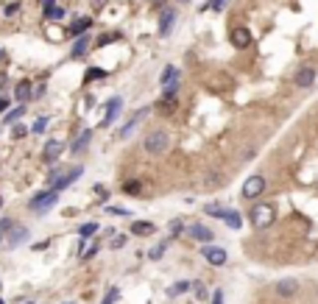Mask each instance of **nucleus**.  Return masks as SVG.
Wrapping results in <instances>:
<instances>
[{"mask_svg":"<svg viewBox=\"0 0 318 304\" xmlns=\"http://www.w3.org/2000/svg\"><path fill=\"white\" fill-rule=\"evenodd\" d=\"M90 22H92L90 17H81V20H76V22H73V28H70V31H73V34H84V31L90 28Z\"/></svg>","mask_w":318,"mask_h":304,"instance_id":"nucleus-20","label":"nucleus"},{"mask_svg":"<svg viewBox=\"0 0 318 304\" xmlns=\"http://www.w3.org/2000/svg\"><path fill=\"white\" fill-rule=\"evenodd\" d=\"M25 237H28V229H20V226H17L14 232H11V237H8V246H20Z\"/></svg>","mask_w":318,"mask_h":304,"instance_id":"nucleus-18","label":"nucleus"},{"mask_svg":"<svg viewBox=\"0 0 318 304\" xmlns=\"http://www.w3.org/2000/svg\"><path fill=\"white\" fill-rule=\"evenodd\" d=\"M45 126H48V117H39V120H36L34 126H31V131H34V134H42Z\"/></svg>","mask_w":318,"mask_h":304,"instance_id":"nucleus-27","label":"nucleus"},{"mask_svg":"<svg viewBox=\"0 0 318 304\" xmlns=\"http://www.w3.org/2000/svg\"><path fill=\"white\" fill-rule=\"evenodd\" d=\"M114 299H117V288H112L109 293H106V299H104V304H112Z\"/></svg>","mask_w":318,"mask_h":304,"instance_id":"nucleus-31","label":"nucleus"},{"mask_svg":"<svg viewBox=\"0 0 318 304\" xmlns=\"http://www.w3.org/2000/svg\"><path fill=\"white\" fill-rule=\"evenodd\" d=\"M22 114H25V106H22V103H20V106H17V109H11V112L6 114V123H14V120H20Z\"/></svg>","mask_w":318,"mask_h":304,"instance_id":"nucleus-23","label":"nucleus"},{"mask_svg":"<svg viewBox=\"0 0 318 304\" xmlns=\"http://www.w3.org/2000/svg\"><path fill=\"white\" fill-rule=\"evenodd\" d=\"M190 288H193L190 282H176V285H173V288L168 290V296H182V293H187V290H190Z\"/></svg>","mask_w":318,"mask_h":304,"instance_id":"nucleus-21","label":"nucleus"},{"mask_svg":"<svg viewBox=\"0 0 318 304\" xmlns=\"http://www.w3.org/2000/svg\"><path fill=\"white\" fill-rule=\"evenodd\" d=\"M6 109H8V101H6V98H0V114L6 112Z\"/></svg>","mask_w":318,"mask_h":304,"instance_id":"nucleus-37","label":"nucleus"},{"mask_svg":"<svg viewBox=\"0 0 318 304\" xmlns=\"http://www.w3.org/2000/svg\"><path fill=\"white\" fill-rule=\"evenodd\" d=\"M313 81H316V70L313 67H302L296 73V87H313Z\"/></svg>","mask_w":318,"mask_h":304,"instance_id":"nucleus-12","label":"nucleus"},{"mask_svg":"<svg viewBox=\"0 0 318 304\" xmlns=\"http://www.w3.org/2000/svg\"><path fill=\"white\" fill-rule=\"evenodd\" d=\"M81 176V168H73V170H67V173H64L62 179H53V187H50V190H64V187H70L73 182H76V179Z\"/></svg>","mask_w":318,"mask_h":304,"instance_id":"nucleus-7","label":"nucleus"},{"mask_svg":"<svg viewBox=\"0 0 318 304\" xmlns=\"http://www.w3.org/2000/svg\"><path fill=\"white\" fill-rule=\"evenodd\" d=\"M232 45L237 50L248 48V45H251V31H248V28H234L232 31Z\"/></svg>","mask_w":318,"mask_h":304,"instance_id":"nucleus-8","label":"nucleus"},{"mask_svg":"<svg viewBox=\"0 0 318 304\" xmlns=\"http://www.w3.org/2000/svg\"><path fill=\"white\" fill-rule=\"evenodd\" d=\"M179 92V81H170V84H165V98H173Z\"/></svg>","mask_w":318,"mask_h":304,"instance_id":"nucleus-28","label":"nucleus"},{"mask_svg":"<svg viewBox=\"0 0 318 304\" xmlns=\"http://www.w3.org/2000/svg\"><path fill=\"white\" fill-rule=\"evenodd\" d=\"M87 42H90V36H84V34H81V36H78V39H76V45H73V56H84V53H87V48H90V45H87Z\"/></svg>","mask_w":318,"mask_h":304,"instance_id":"nucleus-16","label":"nucleus"},{"mask_svg":"<svg viewBox=\"0 0 318 304\" xmlns=\"http://www.w3.org/2000/svg\"><path fill=\"white\" fill-rule=\"evenodd\" d=\"M165 248H168V240H165V243H162V246H156V248H154V251H151V260H159V257H162V254H165Z\"/></svg>","mask_w":318,"mask_h":304,"instance_id":"nucleus-29","label":"nucleus"},{"mask_svg":"<svg viewBox=\"0 0 318 304\" xmlns=\"http://www.w3.org/2000/svg\"><path fill=\"white\" fill-rule=\"evenodd\" d=\"M126 190H128V193H137V190H140V184L131 182V184H126Z\"/></svg>","mask_w":318,"mask_h":304,"instance_id":"nucleus-36","label":"nucleus"},{"mask_svg":"<svg viewBox=\"0 0 318 304\" xmlns=\"http://www.w3.org/2000/svg\"><path fill=\"white\" fill-rule=\"evenodd\" d=\"M142 145H145L148 154H165V151L170 148V134L168 131H151Z\"/></svg>","mask_w":318,"mask_h":304,"instance_id":"nucleus-2","label":"nucleus"},{"mask_svg":"<svg viewBox=\"0 0 318 304\" xmlns=\"http://www.w3.org/2000/svg\"><path fill=\"white\" fill-rule=\"evenodd\" d=\"M120 106H123V98H120V95H114V98L109 101V103H106V117H104V126H109V123H112L114 117H117V114H120Z\"/></svg>","mask_w":318,"mask_h":304,"instance_id":"nucleus-9","label":"nucleus"},{"mask_svg":"<svg viewBox=\"0 0 318 304\" xmlns=\"http://www.w3.org/2000/svg\"><path fill=\"white\" fill-rule=\"evenodd\" d=\"M31 98V84H17V101H28Z\"/></svg>","mask_w":318,"mask_h":304,"instance_id":"nucleus-24","label":"nucleus"},{"mask_svg":"<svg viewBox=\"0 0 318 304\" xmlns=\"http://www.w3.org/2000/svg\"><path fill=\"white\" fill-rule=\"evenodd\" d=\"M22 134H28V128H25V126H17L14 128V137H22Z\"/></svg>","mask_w":318,"mask_h":304,"instance_id":"nucleus-35","label":"nucleus"},{"mask_svg":"<svg viewBox=\"0 0 318 304\" xmlns=\"http://www.w3.org/2000/svg\"><path fill=\"white\" fill-rule=\"evenodd\" d=\"M53 3H56V0H45V11H48V8H53Z\"/></svg>","mask_w":318,"mask_h":304,"instance_id":"nucleus-39","label":"nucleus"},{"mask_svg":"<svg viewBox=\"0 0 318 304\" xmlns=\"http://www.w3.org/2000/svg\"><path fill=\"white\" fill-rule=\"evenodd\" d=\"M56 201H59V193L56 190H45V193H39L36 198H31V209H34V212H48Z\"/></svg>","mask_w":318,"mask_h":304,"instance_id":"nucleus-3","label":"nucleus"},{"mask_svg":"<svg viewBox=\"0 0 318 304\" xmlns=\"http://www.w3.org/2000/svg\"><path fill=\"white\" fill-rule=\"evenodd\" d=\"M201 254H204V260L210 262V265H226V251L220 246H204Z\"/></svg>","mask_w":318,"mask_h":304,"instance_id":"nucleus-5","label":"nucleus"},{"mask_svg":"<svg viewBox=\"0 0 318 304\" xmlns=\"http://www.w3.org/2000/svg\"><path fill=\"white\" fill-rule=\"evenodd\" d=\"M193 288H196V296H198V299H207V290H204V285H193Z\"/></svg>","mask_w":318,"mask_h":304,"instance_id":"nucleus-34","label":"nucleus"},{"mask_svg":"<svg viewBox=\"0 0 318 304\" xmlns=\"http://www.w3.org/2000/svg\"><path fill=\"white\" fill-rule=\"evenodd\" d=\"M92 78H104V70H90L87 73V81H92Z\"/></svg>","mask_w":318,"mask_h":304,"instance_id":"nucleus-33","label":"nucleus"},{"mask_svg":"<svg viewBox=\"0 0 318 304\" xmlns=\"http://www.w3.org/2000/svg\"><path fill=\"white\" fill-rule=\"evenodd\" d=\"M215 304H223V293H220V290L215 293Z\"/></svg>","mask_w":318,"mask_h":304,"instance_id":"nucleus-38","label":"nucleus"},{"mask_svg":"<svg viewBox=\"0 0 318 304\" xmlns=\"http://www.w3.org/2000/svg\"><path fill=\"white\" fill-rule=\"evenodd\" d=\"M251 223H254V229H268L271 223L276 220V209L274 204H265V201H260V204L251 206Z\"/></svg>","mask_w":318,"mask_h":304,"instance_id":"nucleus-1","label":"nucleus"},{"mask_svg":"<svg viewBox=\"0 0 318 304\" xmlns=\"http://www.w3.org/2000/svg\"><path fill=\"white\" fill-rule=\"evenodd\" d=\"M90 140H92V131H84V134L73 142V151H76V154H78V151H84L87 145H90Z\"/></svg>","mask_w":318,"mask_h":304,"instance_id":"nucleus-19","label":"nucleus"},{"mask_svg":"<svg viewBox=\"0 0 318 304\" xmlns=\"http://www.w3.org/2000/svg\"><path fill=\"white\" fill-rule=\"evenodd\" d=\"M95 3H98V6H104V3H106V0H95Z\"/></svg>","mask_w":318,"mask_h":304,"instance_id":"nucleus-40","label":"nucleus"},{"mask_svg":"<svg viewBox=\"0 0 318 304\" xmlns=\"http://www.w3.org/2000/svg\"><path fill=\"white\" fill-rule=\"evenodd\" d=\"M159 81H162V87L170 84V81H179V70L173 67V64H168V67L162 70V76H159Z\"/></svg>","mask_w":318,"mask_h":304,"instance_id":"nucleus-17","label":"nucleus"},{"mask_svg":"<svg viewBox=\"0 0 318 304\" xmlns=\"http://www.w3.org/2000/svg\"><path fill=\"white\" fill-rule=\"evenodd\" d=\"M187 234H190L193 240H201V243H210V240H212V232H210L207 226H198V223L187 229Z\"/></svg>","mask_w":318,"mask_h":304,"instance_id":"nucleus-13","label":"nucleus"},{"mask_svg":"<svg viewBox=\"0 0 318 304\" xmlns=\"http://www.w3.org/2000/svg\"><path fill=\"white\" fill-rule=\"evenodd\" d=\"M62 151H64V145H62V142H59V140H50V142H45V151H42V156L48 159V162H56Z\"/></svg>","mask_w":318,"mask_h":304,"instance_id":"nucleus-10","label":"nucleus"},{"mask_svg":"<svg viewBox=\"0 0 318 304\" xmlns=\"http://www.w3.org/2000/svg\"><path fill=\"white\" fill-rule=\"evenodd\" d=\"M182 3H187V0H182Z\"/></svg>","mask_w":318,"mask_h":304,"instance_id":"nucleus-42","label":"nucleus"},{"mask_svg":"<svg viewBox=\"0 0 318 304\" xmlns=\"http://www.w3.org/2000/svg\"><path fill=\"white\" fill-rule=\"evenodd\" d=\"M131 232L134 234H151L154 232V223H142V220H137L134 226H131Z\"/></svg>","mask_w":318,"mask_h":304,"instance_id":"nucleus-22","label":"nucleus"},{"mask_svg":"<svg viewBox=\"0 0 318 304\" xmlns=\"http://www.w3.org/2000/svg\"><path fill=\"white\" fill-rule=\"evenodd\" d=\"M262 193H265V176H260V173L248 176L243 184V198H260Z\"/></svg>","mask_w":318,"mask_h":304,"instance_id":"nucleus-4","label":"nucleus"},{"mask_svg":"<svg viewBox=\"0 0 318 304\" xmlns=\"http://www.w3.org/2000/svg\"><path fill=\"white\" fill-rule=\"evenodd\" d=\"M145 112H148V109H140V112H137V114H134V117H131V120H128V123H126V126H123V128H120V137H128V134H131V128H134V126H137V123H140V120H142V117H145Z\"/></svg>","mask_w":318,"mask_h":304,"instance_id":"nucleus-15","label":"nucleus"},{"mask_svg":"<svg viewBox=\"0 0 318 304\" xmlns=\"http://www.w3.org/2000/svg\"><path fill=\"white\" fill-rule=\"evenodd\" d=\"M274 290H276V296H282V299H290V296H296V290H299V282H296V279H279Z\"/></svg>","mask_w":318,"mask_h":304,"instance_id":"nucleus-6","label":"nucleus"},{"mask_svg":"<svg viewBox=\"0 0 318 304\" xmlns=\"http://www.w3.org/2000/svg\"><path fill=\"white\" fill-rule=\"evenodd\" d=\"M210 6H212V11H223V8H226V0H212Z\"/></svg>","mask_w":318,"mask_h":304,"instance_id":"nucleus-30","label":"nucleus"},{"mask_svg":"<svg viewBox=\"0 0 318 304\" xmlns=\"http://www.w3.org/2000/svg\"><path fill=\"white\" fill-rule=\"evenodd\" d=\"M120 246H126V237H123V234H117V237L112 240V248H120Z\"/></svg>","mask_w":318,"mask_h":304,"instance_id":"nucleus-32","label":"nucleus"},{"mask_svg":"<svg viewBox=\"0 0 318 304\" xmlns=\"http://www.w3.org/2000/svg\"><path fill=\"white\" fill-rule=\"evenodd\" d=\"M154 3H159V0H154Z\"/></svg>","mask_w":318,"mask_h":304,"instance_id":"nucleus-41","label":"nucleus"},{"mask_svg":"<svg viewBox=\"0 0 318 304\" xmlns=\"http://www.w3.org/2000/svg\"><path fill=\"white\" fill-rule=\"evenodd\" d=\"M45 17H48V20H62V17H64V8L62 6H53V8H48V11H45Z\"/></svg>","mask_w":318,"mask_h":304,"instance_id":"nucleus-25","label":"nucleus"},{"mask_svg":"<svg viewBox=\"0 0 318 304\" xmlns=\"http://www.w3.org/2000/svg\"><path fill=\"white\" fill-rule=\"evenodd\" d=\"M220 220H226L229 229H240L243 226V218L237 212H232V209H223V212H220Z\"/></svg>","mask_w":318,"mask_h":304,"instance_id":"nucleus-14","label":"nucleus"},{"mask_svg":"<svg viewBox=\"0 0 318 304\" xmlns=\"http://www.w3.org/2000/svg\"><path fill=\"white\" fill-rule=\"evenodd\" d=\"M95 232H98V223H84V226L78 229L81 237H90V234H95Z\"/></svg>","mask_w":318,"mask_h":304,"instance_id":"nucleus-26","label":"nucleus"},{"mask_svg":"<svg viewBox=\"0 0 318 304\" xmlns=\"http://www.w3.org/2000/svg\"><path fill=\"white\" fill-rule=\"evenodd\" d=\"M173 22H176V11H173V8L162 11V22H159V34H162V36H168L170 31H173Z\"/></svg>","mask_w":318,"mask_h":304,"instance_id":"nucleus-11","label":"nucleus"}]
</instances>
